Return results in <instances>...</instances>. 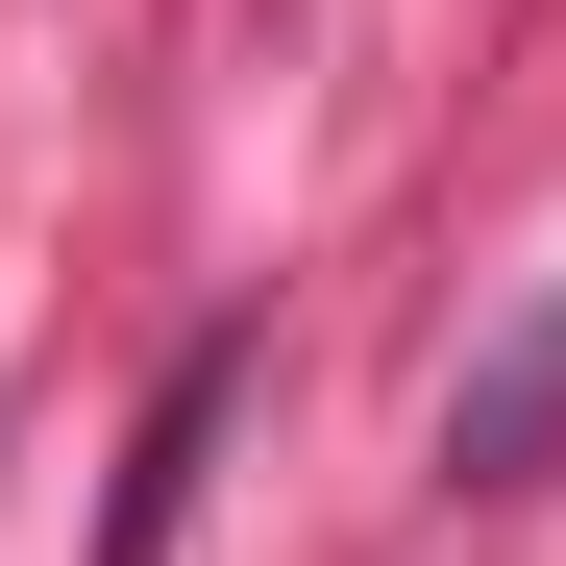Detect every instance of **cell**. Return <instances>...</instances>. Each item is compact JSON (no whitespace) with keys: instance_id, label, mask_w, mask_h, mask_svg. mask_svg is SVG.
<instances>
[{"instance_id":"obj_1","label":"cell","mask_w":566,"mask_h":566,"mask_svg":"<svg viewBox=\"0 0 566 566\" xmlns=\"http://www.w3.org/2000/svg\"><path fill=\"white\" fill-rule=\"evenodd\" d=\"M566 468V296L468 345V395H443V493H542Z\"/></svg>"},{"instance_id":"obj_2","label":"cell","mask_w":566,"mask_h":566,"mask_svg":"<svg viewBox=\"0 0 566 566\" xmlns=\"http://www.w3.org/2000/svg\"><path fill=\"white\" fill-rule=\"evenodd\" d=\"M222 395H247V321H222V345H172V395H148V443H124L99 566H172V517H198V468H222Z\"/></svg>"}]
</instances>
